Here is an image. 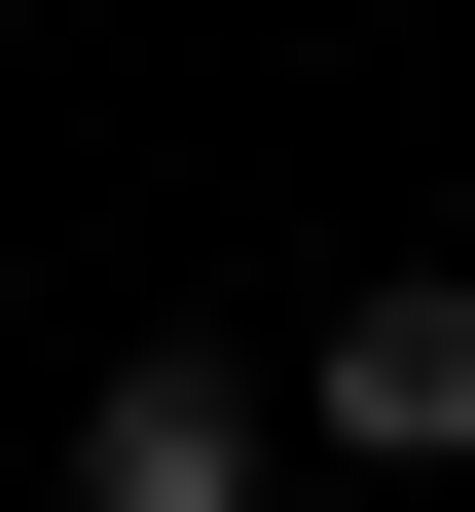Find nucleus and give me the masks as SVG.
<instances>
[{
    "instance_id": "obj_1",
    "label": "nucleus",
    "mask_w": 475,
    "mask_h": 512,
    "mask_svg": "<svg viewBox=\"0 0 475 512\" xmlns=\"http://www.w3.org/2000/svg\"><path fill=\"white\" fill-rule=\"evenodd\" d=\"M293 439H366V476H475V256H366V293H329Z\"/></svg>"
},
{
    "instance_id": "obj_2",
    "label": "nucleus",
    "mask_w": 475,
    "mask_h": 512,
    "mask_svg": "<svg viewBox=\"0 0 475 512\" xmlns=\"http://www.w3.org/2000/svg\"><path fill=\"white\" fill-rule=\"evenodd\" d=\"M256 439H293L256 366H110L74 403V512H256Z\"/></svg>"
}]
</instances>
